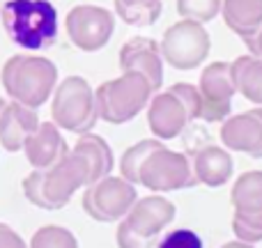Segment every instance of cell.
<instances>
[{
  "label": "cell",
  "instance_id": "1",
  "mask_svg": "<svg viewBox=\"0 0 262 248\" xmlns=\"http://www.w3.org/2000/svg\"><path fill=\"white\" fill-rule=\"evenodd\" d=\"M88 166L78 154L69 152L46 170H32L23 179V193L35 207L55 212L72 200L78 189L88 186Z\"/></svg>",
  "mask_w": 262,
  "mask_h": 248
},
{
  "label": "cell",
  "instance_id": "2",
  "mask_svg": "<svg viewBox=\"0 0 262 248\" xmlns=\"http://www.w3.org/2000/svg\"><path fill=\"white\" fill-rule=\"evenodd\" d=\"M0 18L9 39L21 49L41 51L58 39V12L49 0H7Z\"/></svg>",
  "mask_w": 262,
  "mask_h": 248
},
{
  "label": "cell",
  "instance_id": "3",
  "mask_svg": "<svg viewBox=\"0 0 262 248\" xmlns=\"http://www.w3.org/2000/svg\"><path fill=\"white\" fill-rule=\"evenodd\" d=\"M58 85V67L41 55H12L3 67V87L14 101L39 108Z\"/></svg>",
  "mask_w": 262,
  "mask_h": 248
},
{
  "label": "cell",
  "instance_id": "4",
  "mask_svg": "<svg viewBox=\"0 0 262 248\" xmlns=\"http://www.w3.org/2000/svg\"><path fill=\"white\" fill-rule=\"evenodd\" d=\"M154 90L138 72H122V76L101 83L95 90L97 115L108 124H127L147 108Z\"/></svg>",
  "mask_w": 262,
  "mask_h": 248
},
{
  "label": "cell",
  "instance_id": "5",
  "mask_svg": "<svg viewBox=\"0 0 262 248\" xmlns=\"http://www.w3.org/2000/svg\"><path fill=\"white\" fill-rule=\"evenodd\" d=\"M51 118L58 129L72 131V133H88L95 129L97 120V101L95 90L83 76H67L60 81L53 90V104H51Z\"/></svg>",
  "mask_w": 262,
  "mask_h": 248
},
{
  "label": "cell",
  "instance_id": "6",
  "mask_svg": "<svg viewBox=\"0 0 262 248\" xmlns=\"http://www.w3.org/2000/svg\"><path fill=\"white\" fill-rule=\"evenodd\" d=\"M159 49H161L163 62H168L172 69L191 72V69H198L209 58L212 37H209L205 23L182 18L163 32Z\"/></svg>",
  "mask_w": 262,
  "mask_h": 248
},
{
  "label": "cell",
  "instance_id": "7",
  "mask_svg": "<svg viewBox=\"0 0 262 248\" xmlns=\"http://www.w3.org/2000/svg\"><path fill=\"white\" fill-rule=\"evenodd\" d=\"M138 184L154 193H168V191H182L198 186L191 156L161 145L143 161L138 172Z\"/></svg>",
  "mask_w": 262,
  "mask_h": 248
},
{
  "label": "cell",
  "instance_id": "8",
  "mask_svg": "<svg viewBox=\"0 0 262 248\" xmlns=\"http://www.w3.org/2000/svg\"><path fill=\"white\" fill-rule=\"evenodd\" d=\"M136 200H138L136 184L127 182L122 175H108L95 184H88L83 191V209L88 216L99 223L122 221Z\"/></svg>",
  "mask_w": 262,
  "mask_h": 248
},
{
  "label": "cell",
  "instance_id": "9",
  "mask_svg": "<svg viewBox=\"0 0 262 248\" xmlns=\"http://www.w3.org/2000/svg\"><path fill=\"white\" fill-rule=\"evenodd\" d=\"M64 28L76 49L85 53L101 51L115 32V14L99 5H76L64 18Z\"/></svg>",
  "mask_w": 262,
  "mask_h": 248
},
{
  "label": "cell",
  "instance_id": "10",
  "mask_svg": "<svg viewBox=\"0 0 262 248\" xmlns=\"http://www.w3.org/2000/svg\"><path fill=\"white\" fill-rule=\"evenodd\" d=\"M198 90H200V99H203L200 120H205V122H223L232 113V99L237 95L230 62H223V60L209 62L200 74Z\"/></svg>",
  "mask_w": 262,
  "mask_h": 248
},
{
  "label": "cell",
  "instance_id": "11",
  "mask_svg": "<svg viewBox=\"0 0 262 248\" xmlns=\"http://www.w3.org/2000/svg\"><path fill=\"white\" fill-rule=\"evenodd\" d=\"M145 110H147L149 131H152V136L157 140H161V143L182 136L184 133V129L191 122L186 108L182 106V101L177 99L170 90L154 92Z\"/></svg>",
  "mask_w": 262,
  "mask_h": 248
},
{
  "label": "cell",
  "instance_id": "12",
  "mask_svg": "<svg viewBox=\"0 0 262 248\" xmlns=\"http://www.w3.org/2000/svg\"><path fill=\"white\" fill-rule=\"evenodd\" d=\"M120 69L138 72L149 81L154 92L163 85V55L152 37H131L120 49Z\"/></svg>",
  "mask_w": 262,
  "mask_h": 248
},
{
  "label": "cell",
  "instance_id": "13",
  "mask_svg": "<svg viewBox=\"0 0 262 248\" xmlns=\"http://www.w3.org/2000/svg\"><path fill=\"white\" fill-rule=\"evenodd\" d=\"M221 143L230 152L246 154L251 159H262V120L258 110L228 115L221 122Z\"/></svg>",
  "mask_w": 262,
  "mask_h": 248
},
{
  "label": "cell",
  "instance_id": "14",
  "mask_svg": "<svg viewBox=\"0 0 262 248\" xmlns=\"http://www.w3.org/2000/svg\"><path fill=\"white\" fill-rule=\"evenodd\" d=\"M177 216V207L166 198L163 193H152L138 198L134 202V207L129 209V214L124 216V221L134 228L138 235L152 237L157 239Z\"/></svg>",
  "mask_w": 262,
  "mask_h": 248
},
{
  "label": "cell",
  "instance_id": "15",
  "mask_svg": "<svg viewBox=\"0 0 262 248\" xmlns=\"http://www.w3.org/2000/svg\"><path fill=\"white\" fill-rule=\"evenodd\" d=\"M23 152H26L28 163L35 170H46L53 163H58L64 154H69V147L60 133L58 124L51 120V122H39L37 131L23 145Z\"/></svg>",
  "mask_w": 262,
  "mask_h": 248
},
{
  "label": "cell",
  "instance_id": "16",
  "mask_svg": "<svg viewBox=\"0 0 262 248\" xmlns=\"http://www.w3.org/2000/svg\"><path fill=\"white\" fill-rule=\"evenodd\" d=\"M235 218L262 230V170H249L237 177L230 191Z\"/></svg>",
  "mask_w": 262,
  "mask_h": 248
},
{
  "label": "cell",
  "instance_id": "17",
  "mask_svg": "<svg viewBox=\"0 0 262 248\" xmlns=\"http://www.w3.org/2000/svg\"><path fill=\"white\" fill-rule=\"evenodd\" d=\"M191 166H193L198 184H205L209 189H219V186L228 184V179L232 177V170H235L230 149L219 147V145L200 147L191 156Z\"/></svg>",
  "mask_w": 262,
  "mask_h": 248
},
{
  "label": "cell",
  "instance_id": "18",
  "mask_svg": "<svg viewBox=\"0 0 262 248\" xmlns=\"http://www.w3.org/2000/svg\"><path fill=\"white\" fill-rule=\"evenodd\" d=\"M37 126H39V118L35 108H28L18 101H9L0 118V143L7 152H18L37 131Z\"/></svg>",
  "mask_w": 262,
  "mask_h": 248
},
{
  "label": "cell",
  "instance_id": "19",
  "mask_svg": "<svg viewBox=\"0 0 262 248\" xmlns=\"http://www.w3.org/2000/svg\"><path fill=\"white\" fill-rule=\"evenodd\" d=\"M72 152L78 154V156L85 161L88 179H90L88 184H95V182L104 179V177H108L111 172H113V166H115L113 149H111V145L106 143L101 136L92 133V131L78 136Z\"/></svg>",
  "mask_w": 262,
  "mask_h": 248
},
{
  "label": "cell",
  "instance_id": "20",
  "mask_svg": "<svg viewBox=\"0 0 262 248\" xmlns=\"http://www.w3.org/2000/svg\"><path fill=\"white\" fill-rule=\"evenodd\" d=\"M221 16L246 44L262 28V0H221Z\"/></svg>",
  "mask_w": 262,
  "mask_h": 248
},
{
  "label": "cell",
  "instance_id": "21",
  "mask_svg": "<svg viewBox=\"0 0 262 248\" xmlns=\"http://www.w3.org/2000/svg\"><path fill=\"white\" fill-rule=\"evenodd\" d=\"M235 87L246 101L262 106V58L255 55H239L235 62H230Z\"/></svg>",
  "mask_w": 262,
  "mask_h": 248
},
{
  "label": "cell",
  "instance_id": "22",
  "mask_svg": "<svg viewBox=\"0 0 262 248\" xmlns=\"http://www.w3.org/2000/svg\"><path fill=\"white\" fill-rule=\"evenodd\" d=\"M161 145L163 143L157 138H145V140H138L136 145H131V147H127L122 154V159H120V175H122L127 182H131V184L138 186L140 166H143L145 159H147L154 149L161 147Z\"/></svg>",
  "mask_w": 262,
  "mask_h": 248
},
{
  "label": "cell",
  "instance_id": "23",
  "mask_svg": "<svg viewBox=\"0 0 262 248\" xmlns=\"http://www.w3.org/2000/svg\"><path fill=\"white\" fill-rule=\"evenodd\" d=\"M163 12L159 3H134V0H115V14L129 26H154Z\"/></svg>",
  "mask_w": 262,
  "mask_h": 248
},
{
  "label": "cell",
  "instance_id": "24",
  "mask_svg": "<svg viewBox=\"0 0 262 248\" xmlns=\"http://www.w3.org/2000/svg\"><path fill=\"white\" fill-rule=\"evenodd\" d=\"M28 248H78L72 230L62 226H44L32 235Z\"/></svg>",
  "mask_w": 262,
  "mask_h": 248
},
{
  "label": "cell",
  "instance_id": "25",
  "mask_svg": "<svg viewBox=\"0 0 262 248\" xmlns=\"http://www.w3.org/2000/svg\"><path fill=\"white\" fill-rule=\"evenodd\" d=\"M177 14L189 21L209 23L221 14V0H177Z\"/></svg>",
  "mask_w": 262,
  "mask_h": 248
},
{
  "label": "cell",
  "instance_id": "26",
  "mask_svg": "<svg viewBox=\"0 0 262 248\" xmlns=\"http://www.w3.org/2000/svg\"><path fill=\"white\" fill-rule=\"evenodd\" d=\"M168 90L182 101V106L189 113V120H200V113H203V99H200V90L198 85H191V83H175Z\"/></svg>",
  "mask_w": 262,
  "mask_h": 248
},
{
  "label": "cell",
  "instance_id": "27",
  "mask_svg": "<svg viewBox=\"0 0 262 248\" xmlns=\"http://www.w3.org/2000/svg\"><path fill=\"white\" fill-rule=\"evenodd\" d=\"M157 248H205V244L198 232L191 228H175L159 241Z\"/></svg>",
  "mask_w": 262,
  "mask_h": 248
},
{
  "label": "cell",
  "instance_id": "28",
  "mask_svg": "<svg viewBox=\"0 0 262 248\" xmlns=\"http://www.w3.org/2000/svg\"><path fill=\"white\" fill-rule=\"evenodd\" d=\"M115 241H118L120 248H154L157 241L152 237H143L129 226L127 221H120L118 223V232H115Z\"/></svg>",
  "mask_w": 262,
  "mask_h": 248
},
{
  "label": "cell",
  "instance_id": "29",
  "mask_svg": "<svg viewBox=\"0 0 262 248\" xmlns=\"http://www.w3.org/2000/svg\"><path fill=\"white\" fill-rule=\"evenodd\" d=\"M0 248H28L23 237L9 226L0 223Z\"/></svg>",
  "mask_w": 262,
  "mask_h": 248
},
{
  "label": "cell",
  "instance_id": "30",
  "mask_svg": "<svg viewBox=\"0 0 262 248\" xmlns=\"http://www.w3.org/2000/svg\"><path fill=\"white\" fill-rule=\"evenodd\" d=\"M246 46H249L251 55H255V58H262V28H260L258 32H255L253 39L246 41Z\"/></svg>",
  "mask_w": 262,
  "mask_h": 248
},
{
  "label": "cell",
  "instance_id": "31",
  "mask_svg": "<svg viewBox=\"0 0 262 248\" xmlns=\"http://www.w3.org/2000/svg\"><path fill=\"white\" fill-rule=\"evenodd\" d=\"M221 248H255V246L253 244H246V241L235 239V241H228V244H223Z\"/></svg>",
  "mask_w": 262,
  "mask_h": 248
},
{
  "label": "cell",
  "instance_id": "32",
  "mask_svg": "<svg viewBox=\"0 0 262 248\" xmlns=\"http://www.w3.org/2000/svg\"><path fill=\"white\" fill-rule=\"evenodd\" d=\"M5 106H7V101H5L3 97H0V118H3V110H5Z\"/></svg>",
  "mask_w": 262,
  "mask_h": 248
},
{
  "label": "cell",
  "instance_id": "33",
  "mask_svg": "<svg viewBox=\"0 0 262 248\" xmlns=\"http://www.w3.org/2000/svg\"><path fill=\"white\" fill-rule=\"evenodd\" d=\"M134 3H159V0H134Z\"/></svg>",
  "mask_w": 262,
  "mask_h": 248
},
{
  "label": "cell",
  "instance_id": "34",
  "mask_svg": "<svg viewBox=\"0 0 262 248\" xmlns=\"http://www.w3.org/2000/svg\"><path fill=\"white\" fill-rule=\"evenodd\" d=\"M255 110H258V115H260V120H262V106H255Z\"/></svg>",
  "mask_w": 262,
  "mask_h": 248
}]
</instances>
